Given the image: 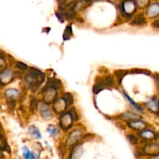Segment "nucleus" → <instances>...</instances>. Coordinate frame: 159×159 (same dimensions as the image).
<instances>
[{"label": "nucleus", "instance_id": "f257e3e1", "mask_svg": "<svg viewBox=\"0 0 159 159\" xmlns=\"http://www.w3.org/2000/svg\"><path fill=\"white\" fill-rule=\"evenodd\" d=\"M44 75L40 70L32 68L26 76V82L30 87H37L43 82Z\"/></svg>", "mask_w": 159, "mask_h": 159}, {"label": "nucleus", "instance_id": "f03ea898", "mask_svg": "<svg viewBox=\"0 0 159 159\" xmlns=\"http://www.w3.org/2000/svg\"><path fill=\"white\" fill-rule=\"evenodd\" d=\"M37 108L38 109L40 115H41V116L44 120H49L52 118V111H51V109L49 108L48 104L46 103L44 101H40V102H37Z\"/></svg>", "mask_w": 159, "mask_h": 159}, {"label": "nucleus", "instance_id": "7ed1b4c3", "mask_svg": "<svg viewBox=\"0 0 159 159\" xmlns=\"http://www.w3.org/2000/svg\"><path fill=\"white\" fill-rule=\"evenodd\" d=\"M137 8V2L134 0H125L121 6L124 15L130 16L135 12Z\"/></svg>", "mask_w": 159, "mask_h": 159}, {"label": "nucleus", "instance_id": "20e7f679", "mask_svg": "<svg viewBox=\"0 0 159 159\" xmlns=\"http://www.w3.org/2000/svg\"><path fill=\"white\" fill-rule=\"evenodd\" d=\"M74 120L71 116V113L69 112L68 113H65L61 116L60 120H59V123H60V126L64 130H69L70 127L72 126Z\"/></svg>", "mask_w": 159, "mask_h": 159}, {"label": "nucleus", "instance_id": "39448f33", "mask_svg": "<svg viewBox=\"0 0 159 159\" xmlns=\"http://www.w3.org/2000/svg\"><path fill=\"white\" fill-rule=\"evenodd\" d=\"M82 137V130L80 129H76L70 133L67 139V145L68 147H73L77 145L78 142Z\"/></svg>", "mask_w": 159, "mask_h": 159}, {"label": "nucleus", "instance_id": "423d86ee", "mask_svg": "<svg viewBox=\"0 0 159 159\" xmlns=\"http://www.w3.org/2000/svg\"><path fill=\"white\" fill-rule=\"evenodd\" d=\"M43 101L48 104L51 103V102H54L57 99V90L53 88H51V87H47L43 90Z\"/></svg>", "mask_w": 159, "mask_h": 159}, {"label": "nucleus", "instance_id": "0eeeda50", "mask_svg": "<svg viewBox=\"0 0 159 159\" xmlns=\"http://www.w3.org/2000/svg\"><path fill=\"white\" fill-rule=\"evenodd\" d=\"M143 153L148 156H154L159 154V144L155 143L148 144L143 148Z\"/></svg>", "mask_w": 159, "mask_h": 159}, {"label": "nucleus", "instance_id": "6e6552de", "mask_svg": "<svg viewBox=\"0 0 159 159\" xmlns=\"http://www.w3.org/2000/svg\"><path fill=\"white\" fill-rule=\"evenodd\" d=\"M67 107H68V106H67L66 102H65V99L63 98L57 99L53 102V108H54V112H56L58 114H63V113H65Z\"/></svg>", "mask_w": 159, "mask_h": 159}, {"label": "nucleus", "instance_id": "1a4fd4ad", "mask_svg": "<svg viewBox=\"0 0 159 159\" xmlns=\"http://www.w3.org/2000/svg\"><path fill=\"white\" fill-rule=\"evenodd\" d=\"M145 107H147L148 110H150L152 113H159V99L157 98L153 97L152 99H149L147 102L145 103Z\"/></svg>", "mask_w": 159, "mask_h": 159}, {"label": "nucleus", "instance_id": "9d476101", "mask_svg": "<svg viewBox=\"0 0 159 159\" xmlns=\"http://www.w3.org/2000/svg\"><path fill=\"white\" fill-rule=\"evenodd\" d=\"M13 71L11 69H4L0 74V82L3 85L8 84L13 79Z\"/></svg>", "mask_w": 159, "mask_h": 159}, {"label": "nucleus", "instance_id": "9b49d317", "mask_svg": "<svg viewBox=\"0 0 159 159\" xmlns=\"http://www.w3.org/2000/svg\"><path fill=\"white\" fill-rule=\"evenodd\" d=\"M127 125L129 127L136 130H143L147 127V124L141 120H134L127 122Z\"/></svg>", "mask_w": 159, "mask_h": 159}, {"label": "nucleus", "instance_id": "f8f14e48", "mask_svg": "<svg viewBox=\"0 0 159 159\" xmlns=\"http://www.w3.org/2000/svg\"><path fill=\"white\" fill-rule=\"evenodd\" d=\"M139 136L143 139L148 140V141H153L158 138L156 133L150 129H144V130H141L139 133Z\"/></svg>", "mask_w": 159, "mask_h": 159}, {"label": "nucleus", "instance_id": "ddd939ff", "mask_svg": "<svg viewBox=\"0 0 159 159\" xmlns=\"http://www.w3.org/2000/svg\"><path fill=\"white\" fill-rule=\"evenodd\" d=\"M147 15L150 18H155L159 16V4L153 3L147 9Z\"/></svg>", "mask_w": 159, "mask_h": 159}, {"label": "nucleus", "instance_id": "4468645a", "mask_svg": "<svg viewBox=\"0 0 159 159\" xmlns=\"http://www.w3.org/2000/svg\"><path fill=\"white\" fill-rule=\"evenodd\" d=\"M82 153H83V149H82V145L77 144L73 148L72 152L70 155L69 159H79L82 156Z\"/></svg>", "mask_w": 159, "mask_h": 159}, {"label": "nucleus", "instance_id": "2eb2a0df", "mask_svg": "<svg viewBox=\"0 0 159 159\" xmlns=\"http://www.w3.org/2000/svg\"><path fill=\"white\" fill-rule=\"evenodd\" d=\"M120 118L122 120H124L130 121V120H139L141 119L139 115L136 114L134 113H132V112L127 111L123 113L120 116Z\"/></svg>", "mask_w": 159, "mask_h": 159}, {"label": "nucleus", "instance_id": "dca6fc26", "mask_svg": "<svg viewBox=\"0 0 159 159\" xmlns=\"http://www.w3.org/2000/svg\"><path fill=\"white\" fill-rule=\"evenodd\" d=\"M20 92L15 89H9L6 90L5 92V96L7 99H11V100H16L20 97Z\"/></svg>", "mask_w": 159, "mask_h": 159}, {"label": "nucleus", "instance_id": "f3484780", "mask_svg": "<svg viewBox=\"0 0 159 159\" xmlns=\"http://www.w3.org/2000/svg\"><path fill=\"white\" fill-rule=\"evenodd\" d=\"M123 94H124V96H125V98H126V99H127V100L129 102H130V105H131L132 107H133L135 109V110H138V111H139V112H143V108H142V107H141L140 105H138V104L137 103V102H135L134 101L133 99H132V98L130 97V96H129L128 94H127V92L123 91Z\"/></svg>", "mask_w": 159, "mask_h": 159}, {"label": "nucleus", "instance_id": "a211bd4d", "mask_svg": "<svg viewBox=\"0 0 159 159\" xmlns=\"http://www.w3.org/2000/svg\"><path fill=\"white\" fill-rule=\"evenodd\" d=\"M48 87H51V88L54 89H58L61 87H62V83L60 80L56 79H49L48 82Z\"/></svg>", "mask_w": 159, "mask_h": 159}, {"label": "nucleus", "instance_id": "6ab92c4d", "mask_svg": "<svg viewBox=\"0 0 159 159\" xmlns=\"http://www.w3.org/2000/svg\"><path fill=\"white\" fill-rule=\"evenodd\" d=\"M105 88H107L105 83L103 82V81L100 80L95 84L94 86H93V91L95 94H98V93H100V92L102 91V90H103Z\"/></svg>", "mask_w": 159, "mask_h": 159}, {"label": "nucleus", "instance_id": "aec40b11", "mask_svg": "<svg viewBox=\"0 0 159 159\" xmlns=\"http://www.w3.org/2000/svg\"><path fill=\"white\" fill-rule=\"evenodd\" d=\"M23 155L24 159H38L36 156L35 154L30 152L26 146L23 148Z\"/></svg>", "mask_w": 159, "mask_h": 159}, {"label": "nucleus", "instance_id": "412c9836", "mask_svg": "<svg viewBox=\"0 0 159 159\" xmlns=\"http://www.w3.org/2000/svg\"><path fill=\"white\" fill-rule=\"evenodd\" d=\"M28 133L29 134H30L31 136L34 137V138H37V139H40L41 138V134H40V131L38 130V129L35 127V126H30L29 127V130H28Z\"/></svg>", "mask_w": 159, "mask_h": 159}, {"label": "nucleus", "instance_id": "4be33fe9", "mask_svg": "<svg viewBox=\"0 0 159 159\" xmlns=\"http://www.w3.org/2000/svg\"><path fill=\"white\" fill-rule=\"evenodd\" d=\"M146 22L145 18H144V15L143 14H139L138 16H136V18L133 20L132 22V24L134 25H142L144 24Z\"/></svg>", "mask_w": 159, "mask_h": 159}, {"label": "nucleus", "instance_id": "5701e85b", "mask_svg": "<svg viewBox=\"0 0 159 159\" xmlns=\"http://www.w3.org/2000/svg\"><path fill=\"white\" fill-rule=\"evenodd\" d=\"M73 35V32H72V28H71V26H67L66 29H65V33L63 34V39L65 40H69L70 37Z\"/></svg>", "mask_w": 159, "mask_h": 159}, {"label": "nucleus", "instance_id": "b1692460", "mask_svg": "<svg viewBox=\"0 0 159 159\" xmlns=\"http://www.w3.org/2000/svg\"><path fill=\"white\" fill-rule=\"evenodd\" d=\"M102 81H103V82L105 83L107 88V87L113 86V84H114V79H113V78L110 75L106 76L105 78H103Z\"/></svg>", "mask_w": 159, "mask_h": 159}, {"label": "nucleus", "instance_id": "393cba45", "mask_svg": "<svg viewBox=\"0 0 159 159\" xmlns=\"http://www.w3.org/2000/svg\"><path fill=\"white\" fill-rule=\"evenodd\" d=\"M62 98L65 99V102H66V104H67V106H68V107H69V106H71V104L73 103L74 99H73V96H72V95L71 94V93H65V94L64 95V96Z\"/></svg>", "mask_w": 159, "mask_h": 159}, {"label": "nucleus", "instance_id": "a878e982", "mask_svg": "<svg viewBox=\"0 0 159 159\" xmlns=\"http://www.w3.org/2000/svg\"><path fill=\"white\" fill-rule=\"evenodd\" d=\"M48 132L49 133V134L52 137L57 136V134H58V129L56 126L54 125H50L48 127Z\"/></svg>", "mask_w": 159, "mask_h": 159}, {"label": "nucleus", "instance_id": "bb28decb", "mask_svg": "<svg viewBox=\"0 0 159 159\" xmlns=\"http://www.w3.org/2000/svg\"><path fill=\"white\" fill-rule=\"evenodd\" d=\"M132 74H144L147 75H151L152 73L151 71H147V70H141V69H133L130 71Z\"/></svg>", "mask_w": 159, "mask_h": 159}, {"label": "nucleus", "instance_id": "cd10ccee", "mask_svg": "<svg viewBox=\"0 0 159 159\" xmlns=\"http://www.w3.org/2000/svg\"><path fill=\"white\" fill-rule=\"evenodd\" d=\"M127 138H128L129 141L132 144H136L138 143V139L136 136L133 134H129L127 135Z\"/></svg>", "mask_w": 159, "mask_h": 159}, {"label": "nucleus", "instance_id": "c85d7f7f", "mask_svg": "<svg viewBox=\"0 0 159 159\" xmlns=\"http://www.w3.org/2000/svg\"><path fill=\"white\" fill-rule=\"evenodd\" d=\"M16 67L17 68H19V69H21V70L27 69V65H26V64L23 63V62H21V61L17 62L16 65Z\"/></svg>", "mask_w": 159, "mask_h": 159}, {"label": "nucleus", "instance_id": "c756f323", "mask_svg": "<svg viewBox=\"0 0 159 159\" xmlns=\"http://www.w3.org/2000/svg\"><path fill=\"white\" fill-rule=\"evenodd\" d=\"M126 73H127V71H122V70H120V71H116V77H117L118 79H119L120 82L121 79H123V77H124V76L125 75Z\"/></svg>", "mask_w": 159, "mask_h": 159}, {"label": "nucleus", "instance_id": "7c9ffc66", "mask_svg": "<svg viewBox=\"0 0 159 159\" xmlns=\"http://www.w3.org/2000/svg\"><path fill=\"white\" fill-rule=\"evenodd\" d=\"M68 112L71 113V116L73 117V120H74V121L77 120L79 119V115L77 114V113H76V111H75V109H71V110H70Z\"/></svg>", "mask_w": 159, "mask_h": 159}, {"label": "nucleus", "instance_id": "2f4dec72", "mask_svg": "<svg viewBox=\"0 0 159 159\" xmlns=\"http://www.w3.org/2000/svg\"><path fill=\"white\" fill-rule=\"evenodd\" d=\"M148 2L149 0H138L137 4L139 5V6H141V7H144L148 4Z\"/></svg>", "mask_w": 159, "mask_h": 159}, {"label": "nucleus", "instance_id": "473e14b6", "mask_svg": "<svg viewBox=\"0 0 159 159\" xmlns=\"http://www.w3.org/2000/svg\"><path fill=\"white\" fill-rule=\"evenodd\" d=\"M6 61L3 58L0 57V70H3L6 68Z\"/></svg>", "mask_w": 159, "mask_h": 159}, {"label": "nucleus", "instance_id": "72a5a7b5", "mask_svg": "<svg viewBox=\"0 0 159 159\" xmlns=\"http://www.w3.org/2000/svg\"><path fill=\"white\" fill-rule=\"evenodd\" d=\"M153 79L157 84L159 85V73H155L153 75Z\"/></svg>", "mask_w": 159, "mask_h": 159}, {"label": "nucleus", "instance_id": "f704fd0d", "mask_svg": "<svg viewBox=\"0 0 159 159\" xmlns=\"http://www.w3.org/2000/svg\"><path fill=\"white\" fill-rule=\"evenodd\" d=\"M152 26L156 28V29H159V20H157L155 22H153L152 23Z\"/></svg>", "mask_w": 159, "mask_h": 159}, {"label": "nucleus", "instance_id": "c9c22d12", "mask_svg": "<svg viewBox=\"0 0 159 159\" xmlns=\"http://www.w3.org/2000/svg\"><path fill=\"white\" fill-rule=\"evenodd\" d=\"M149 159H159V154H158V155H154V156L150 157V158H149Z\"/></svg>", "mask_w": 159, "mask_h": 159}, {"label": "nucleus", "instance_id": "e433bc0d", "mask_svg": "<svg viewBox=\"0 0 159 159\" xmlns=\"http://www.w3.org/2000/svg\"><path fill=\"white\" fill-rule=\"evenodd\" d=\"M17 159H21V158H18Z\"/></svg>", "mask_w": 159, "mask_h": 159}]
</instances>
